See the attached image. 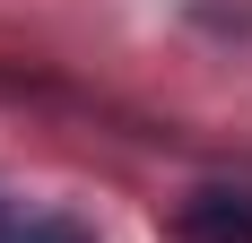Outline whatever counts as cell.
I'll return each instance as SVG.
<instances>
[{"label":"cell","mask_w":252,"mask_h":243,"mask_svg":"<svg viewBox=\"0 0 252 243\" xmlns=\"http://www.w3.org/2000/svg\"><path fill=\"white\" fill-rule=\"evenodd\" d=\"M183 226L209 243H252V191H200L183 209Z\"/></svg>","instance_id":"obj_1"},{"label":"cell","mask_w":252,"mask_h":243,"mask_svg":"<svg viewBox=\"0 0 252 243\" xmlns=\"http://www.w3.org/2000/svg\"><path fill=\"white\" fill-rule=\"evenodd\" d=\"M18 243H87V235H78V226L70 217H35V226H26V235Z\"/></svg>","instance_id":"obj_2"}]
</instances>
